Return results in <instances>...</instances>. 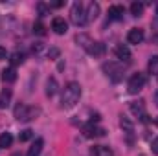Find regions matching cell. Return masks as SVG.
<instances>
[{"instance_id":"cell-28","label":"cell","mask_w":158,"mask_h":156,"mask_svg":"<svg viewBox=\"0 0 158 156\" xmlns=\"http://www.w3.org/2000/svg\"><path fill=\"white\" fill-rule=\"evenodd\" d=\"M151 149H153V153H155V154H158V138H155V140H153Z\"/></svg>"},{"instance_id":"cell-9","label":"cell","mask_w":158,"mask_h":156,"mask_svg":"<svg viewBox=\"0 0 158 156\" xmlns=\"http://www.w3.org/2000/svg\"><path fill=\"white\" fill-rule=\"evenodd\" d=\"M143 39H145V35H143V30H140V28H132L127 33V42L129 44H142Z\"/></svg>"},{"instance_id":"cell-36","label":"cell","mask_w":158,"mask_h":156,"mask_svg":"<svg viewBox=\"0 0 158 156\" xmlns=\"http://www.w3.org/2000/svg\"><path fill=\"white\" fill-rule=\"evenodd\" d=\"M156 11H158V4H156Z\"/></svg>"},{"instance_id":"cell-32","label":"cell","mask_w":158,"mask_h":156,"mask_svg":"<svg viewBox=\"0 0 158 156\" xmlns=\"http://www.w3.org/2000/svg\"><path fill=\"white\" fill-rule=\"evenodd\" d=\"M39 11H40V15H46V6L44 4H39Z\"/></svg>"},{"instance_id":"cell-7","label":"cell","mask_w":158,"mask_h":156,"mask_svg":"<svg viewBox=\"0 0 158 156\" xmlns=\"http://www.w3.org/2000/svg\"><path fill=\"white\" fill-rule=\"evenodd\" d=\"M83 134H85V138H101V136H105V129L98 127L96 123H88L83 129Z\"/></svg>"},{"instance_id":"cell-17","label":"cell","mask_w":158,"mask_h":156,"mask_svg":"<svg viewBox=\"0 0 158 156\" xmlns=\"http://www.w3.org/2000/svg\"><path fill=\"white\" fill-rule=\"evenodd\" d=\"M119 125H121V129H123V132L131 138L132 136V132H134V125H132V121L129 119V117L121 116V119H119Z\"/></svg>"},{"instance_id":"cell-35","label":"cell","mask_w":158,"mask_h":156,"mask_svg":"<svg viewBox=\"0 0 158 156\" xmlns=\"http://www.w3.org/2000/svg\"><path fill=\"white\" fill-rule=\"evenodd\" d=\"M13 156H20V154H13Z\"/></svg>"},{"instance_id":"cell-29","label":"cell","mask_w":158,"mask_h":156,"mask_svg":"<svg viewBox=\"0 0 158 156\" xmlns=\"http://www.w3.org/2000/svg\"><path fill=\"white\" fill-rule=\"evenodd\" d=\"M7 57V51H6V48L4 46H0V61H4Z\"/></svg>"},{"instance_id":"cell-10","label":"cell","mask_w":158,"mask_h":156,"mask_svg":"<svg viewBox=\"0 0 158 156\" xmlns=\"http://www.w3.org/2000/svg\"><path fill=\"white\" fill-rule=\"evenodd\" d=\"M90 55H94V57H103L105 55V51H107V48H105V44L103 42H92L90 46H88V50H86Z\"/></svg>"},{"instance_id":"cell-18","label":"cell","mask_w":158,"mask_h":156,"mask_svg":"<svg viewBox=\"0 0 158 156\" xmlns=\"http://www.w3.org/2000/svg\"><path fill=\"white\" fill-rule=\"evenodd\" d=\"M2 79H4V83H15V81H17V70H15L13 66L4 68V70H2Z\"/></svg>"},{"instance_id":"cell-30","label":"cell","mask_w":158,"mask_h":156,"mask_svg":"<svg viewBox=\"0 0 158 156\" xmlns=\"http://www.w3.org/2000/svg\"><path fill=\"white\" fill-rule=\"evenodd\" d=\"M40 51H42V44H40V42H37V44L33 46V53H40Z\"/></svg>"},{"instance_id":"cell-16","label":"cell","mask_w":158,"mask_h":156,"mask_svg":"<svg viewBox=\"0 0 158 156\" xmlns=\"http://www.w3.org/2000/svg\"><path fill=\"white\" fill-rule=\"evenodd\" d=\"M98 15H99V4L98 2H90L88 7H86V18H88V22L94 20V18H98Z\"/></svg>"},{"instance_id":"cell-5","label":"cell","mask_w":158,"mask_h":156,"mask_svg":"<svg viewBox=\"0 0 158 156\" xmlns=\"http://www.w3.org/2000/svg\"><path fill=\"white\" fill-rule=\"evenodd\" d=\"M103 72H105V76L110 79V81H114V83H118L123 79V68H121V64H118L116 61H110V63H105L103 64Z\"/></svg>"},{"instance_id":"cell-34","label":"cell","mask_w":158,"mask_h":156,"mask_svg":"<svg viewBox=\"0 0 158 156\" xmlns=\"http://www.w3.org/2000/svg\"><path fill=\"white\" fill-rule=\"evenodd\" d=\"M155 125L158 127V117H155Z\"/></svg>"},{"instance_id":"cell-23","label":"cell","mask_w":158,"mask_h":156,"mask_svg":"<svg viewBox=\"0 0 158 156\" xmlns=\"http://www.w3.org/2000/svg\"><path fill=\"white\" fill-rule=\"evenodd\" d=\"M147 68H149V74L158 76V55H153V57L149 59V64H147Z\"/></svg>"},{"instance_id":"cell-27","label":"cell","mask_w":158,"mask_h":156,"mask_svg":"<svg viewBox=\"0 0 158 156\" xmlns=\"http://www.w3.org/2000/svg\"><path fill=\"white\" fill-rule=\"evenodd\" d=\"M48 57H50V59H57V57H59V50H57V48H50V50H48Z\"/></svg>"},{"instance_id":"cell-12","label":"cell","mask_w":158,"mask_h":156,"mask_svg":"<svg viewBox=\"0 0 158 156\" xmlns=\"http://www.w3.org/2000/svg\"><path fill=\"white\" fill-rule=\"evenodd\" d=\"M114 53H116V57H118L119 61H125V63H129L131 61V50L125 46V44H119V46H116V50H114Z\"/></svg>"},{"instance_id":"cell-33","label":"cell","mask_w":158,"mask_h":156,"mask_svg":"<svg viewBox=\"0 0 158 156\" xmlns=\"http://www.w3.org/2000/svg\"><path fill=\"white\" fill-rule=\"evenodd\" d=\"M155 103H156V107H158V90L155 92Z\"/></svg>"},{"instance_id":"cell-20","label":"cell","mask_w":158,"mask_h":156,"mask_svg":"<svg viewBox=\"0 0 158 156\" xmlns=\"http://www.w3.org/2000/svg\"><path fill=\"white\" fill-rule=\"evenodd\" d=\"M11 143H13V136H11V132H2V134H0V149L11 147Z\"/></svg>"},{"instance_id":"cell-3","label":"cell","mask_w":158,"mask_h":156,"mask_svg":"<svg viewBox=\"0 0 158 156\" xmlns=\"http://www.w3.org/2000/svg\"><path fill=\"white\" fill-rule=\"evenodd\" d=\"M145 83H147V76H145V74H142V72L132 74L131 79H129V83H127L129 94H138V92H142L143 86H145Z\"/></svg>"},{"instance_id":"cell-31","label":"cell","mask_w":158,"mask_h":156,"mask_svg":"<svg viewBox=\"0 0 158 156\" xmlns=\"http://www.w3.org/2000/svg\"><path fill=\"white\" fill-rule=\"evenodd\" d=\"M61 6H64V2H61V0H57V2H52V4H50V7H61Z\"/></svg>"},{"instance_id":"cell-19","label":"cell","mask_w":158,"mask_h":156,"mask_svg":"<svg viewBox=\"0 0 158 156\" xmlns=\"http://www.w3.org/2000/svg\"><path fill=\"white\" fill-rule=\"evenodd\" d=\"M9 101H11V90L6 88V90L0 92V109H7Z\"/></svg>"},{"instance_id":"cell-21","label":"cell","mask_w":158,"mask_h":156,"mask_svg":"<svg viewBox=\"0 0 158 156\" xmlns=\"http://www.w3.org/2000/svg\"><path fill=\"white\" fill-rule=\"evenodd\" d=\"M143 13V4L142 2H132L131 4V15L132 17H142Z\"/></svg>"},{"instance_id":"cell-13","label":"cell","mask_w":158,"mask_h":156,"mask_svg":"<svg viewBox=\"0 0 158 156\" xmlns=\"http://www.w3.org/2000/svg\"><path fill=\"white\" fill-rule=\"evenodd\" d=\"M123 15H125V9H123V6H110L109 7V18H112V20H121L123 18Z\"/></svg>"},{"instance_id":"cell-4","label":"cell","mask_w":158,"mask_h":156,"mask_svg":"<svg viewBox=\"0 0 158 156\" xmlns=\"http://www.w3.org/2000/svg\"><path fill=\"white\" fill-rule=\"evenodd\" d=\"M70 18H72V22H74L76 26H85V24L88 22V18H86V9H85V6H83L81 2H76V4L72 6V9H70Z\"/></svg>"},{"instance_id":"cell-8","label":"cell","mask_w":158,"mask_h":156,"mask_svg":"<svg viewBox=\"0 0 158 156\" xmlns=\"http://www.w3.org/2000/svg\"><path fill=\"white\" fill-rule=\"evenodd\" d=\"M52 30H53V33H57V35H64V33L68 31V22H66L63 17H55V18L52 20Z\"/></svg>"},{"instance_id":"cell-26","label":"cell","mask_w":158,"mask_h":156,"mask_svg":"<svg viewBox=\"0 0 158 156\" xmlns=\"http://www.w3.org/2000/svg\"><path fill=\"white\" fill-rule=\"evenodd\" d=\"M33 33H35V35H40V37L46 33V30H44V24H42V22H35V26H33Z\"/></svg>"},{"instance_id":"cell-25","label":"cell","mask_w":158,"mask_h":156,"mask_svg":"<svg viewBox=\"0 0 158 156\" xmlns=\"http://www.w3.org/2000/svg\"><path fill=\"white\" fill-rule=\"evenodd\" d=\"M31 138H33V130H31V129H26V130H22V132L19 134V140H20V142H30Z\"/></svg>"},{"instance_id":"cell-1","label":"cell","mask_w":158,"mask_h":156,"mask_svg":"<svg viewBox=\"0 0 158 156\" xmlns=\"http://www.w3.org/2000/svg\"><path fill=\"white\" fill-rule=\"evenodd\" d=\"M79 97H81V84L76 83V81H72V83H68V84L64 86V90H63L61 107H63V109H72V107L79 101Z\"/></svg>"},{"instance_id":"cell-24","label":"cell","mask_w":158,"mask_h":156,"mask_svg":"<svg viewBox=\"0 0 158 156\" xmlns=\"http://www.w3.org/2000/svg\"><path fill=\"white\" fill-rule=\"evenodd\" d=\"M76 40H77V44H81V46H83L85 50H88V46H90V44L94 42V40L90 39L88 35H85V33H81V35H77V37H76Z\"/></svg>"},{"instance_id":"cell-15","label":"cell","mask_w":158,"mask_h":156,"mask_svg":"<svg viewBox=\"0 0 158 156\" xmlns=\"http://www.w3.org/2000/svg\"><path fill=\"white\" fill-rule=\"evenodd\" d=\"M42 147H44V140H42V138H37V140L31 143V147L28 149V154L26 156H39L40 151H42Z\"/></svg>"},{"instance_id":"cell-22","label":"cell","mask_w":158,"mask_h":156,"mask_svg":"<svg viewBox=\"0 0 158 156\" xmlns=\"http://www.w3.org/2000/svg\"><path fill=\"white\" fill-rule=\"evenodd\" d=\"M9 61H11V64H13V66H17V64H22V63L26 61V57H24V53L15 51V53H11V55H9Z\"/></svg>"},{"instance_id":"cell-2","label":"cell","mask_w":158,"mask_h":156,"mask_svg":"<svg viewBox=\"0 0 158 156\" xmlns=\"http://www.w3.org/2000/svg\"><path fill=\"white\" fill-rule=\"evenodd\" d=\"M37 116H39V109H35V107H28L24 103H19L15 107V117L19 121H31Z\"/></svg>"},{"instance_id":"cell-14","label":"cell","mask_w":158,"mask_h":156,"mask_svg":"<svg viewBox=\"0 0 158 156\" xmlns=\"http://www.w3.org/2000/svg\"><path fill=\"white\" fill-rule=\"evenodd\" d=\"M57 90H59V83H57V79L50 77L48 81H46V96H48V97H53V96L57 94Z\"/></svg>"},{"instance_id":"cell-11","label":"cell","mask_w":158,"mask_h":156,"mask_svg":"<svg viewBox=\"0 0 158 156\" xmlns=\"http://www.w3.org/2000/svg\"><path fill=\"white\" fill-rule=\"evenodd\" d=\"M90 156H114V153L107 145H94L90 147Z\"/></svg>"},{"instance_id":"cell-6","label":"cell","mask_w":158,"mask_h":156,"mask_svg":"<svg viewBox=\"0 0 158 156\" xmlns=\"http://www.w3.org/2000/svg\"><path fill=\"white\" fill-rule=\"evenodd\" d=\"M129 109H131V112H132L136 117H140L142 123H149V114L145 112V105H143V101H131Z\"/></svg>"}]
</instances>
